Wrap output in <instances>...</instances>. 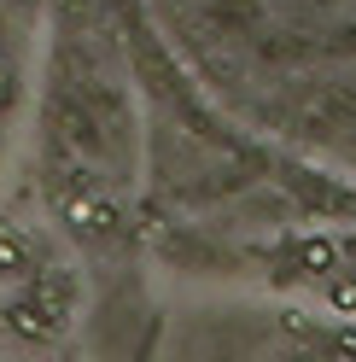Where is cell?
<instances>
[{"instance_id":"7a4b0ae2","label":"cell","mask_w":356,"mask_h":362,"mask_svg":"<svg viewBox=\"0 0 356 362\" xmlns=\"http://www.w3.org/2000/svg\"><path fill=\"white\" fill-rule=\"evenodd\" d=\"M24 263H30V257L18 252V240H12V234H0V269H6V275H18Z\"/></svg>"},{"instance_id":"277c9868","label":"cell","mask_w":356,"mask_h":362,"mask_svg":"<svg viewBox=\"0 0 356 362\" xmlns=\"http://www.w3.org/2000/svg\"><path fill=\"white\" fill-rule=\"evenodd\" d=\"M304 263H309V269H327V263H333V245H321V240H316V245L304 252Z\"/></svg>"},{"instance_id":"6da1fadb","label":"cell","mask_w":356,"mask_h":362,"mask_svg":"<svg viewBox=\"0 0 356 362\" xmlns=\"http://www.w3.org/2000/svg\"><path fill=\"white\" fill-rule=\"evenodd\" d=\"M59 327V315H47L41 304H18L12 310V333H24V339H47Z\"/></svg>"},{"instance_id":"3957f363","label":"cell","mask_w":356,"mask_h":362,"mask_svg":"<svg viewBox=\"0 0 356 362\" xmlns=\"http://www.w3.org/2000/svg\"><path fill=\"white\" fill-rule=\"evenodd\" d=\"M333 304L356 315V281H339V286H333Z\"/></svg>"}]
</instances>
